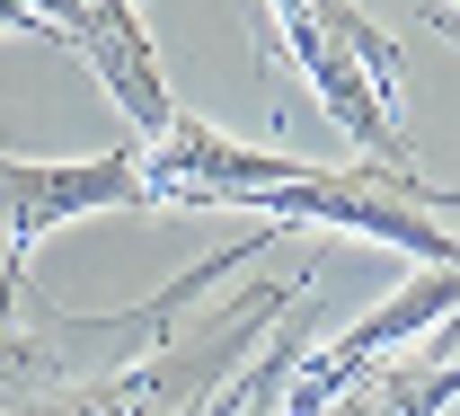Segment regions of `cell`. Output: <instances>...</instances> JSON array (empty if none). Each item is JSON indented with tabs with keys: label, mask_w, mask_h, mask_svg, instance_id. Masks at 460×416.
Instances as JSON below:
<instances>
[{
	"label": "cell",
	"mask_w": 460,
	"mask_h": 416,
	"mask_svg": "<svg viewBox=\"0 0 460 416\" xmlns=\"http://www.w3.org/2000/svg\"><path fill=\"white\" fill-rule=\"evenodd\" d=\"M443 310H460V275H425V284H407L390 310H372L363 328H345L337 346H319V355H301L292 363V381H284V399L266 416H328L363 381V363H381V346H399V337H416V328H434Z\"/></svg>",
	"instance_id": "obj_4"
},
{
	"label": "cell",
	"mask_w": 460,
	"mask_h": 416,
	"mask_svg": "<svg viewBox=\"0 0 460 416\" xmlns=\"http://www.w3.org/2000/svg\"><path fill=\"white\" fill-rule=\"evenodd\" d=\"M266 45L292 54V71L319 89V107L345 124V133H363L390 169L407 178V107H399V45L390 36H372L345 0H284L275 18H266Z\"/></svg>",
	"instance_id": "obj_2"
},
{
	"label": "cell",
	"mask_w": 460,
	"mask_h": 416,
	"mask_svg": "<svg viewBox=\"0 0 460 416\" xmlns=\"http://www.w3.org/2000/svg\"><path fill=\"white\" fill-rule=\"evenodd\" d=\"M142 195L151 204H257L266 222H337V231H363L381 248H407L425 266L460 275V239L416 213V204H390L372 178H345V169H310V160H275V151H239L222 133L177 116L160 142H142Z\"/></svg>",
	"instance_id": "obj_1"
},
{
	"label": "cell",
	"mask_w": 460,
	"mask_h": 416,
	"mask_svg": "<svg viewBox=\"0 0 460 416\" xmlns=\"http://www.w3.org/2000/svg\"><path fill=\"white\" fill-rule=\"evenodd\" d=\"M98 204H151L142 195V133L98 160H9L0 151V213H9V284H27V248Z\"/></svg>",
	"instance_id": "obj_3"
}]
</instances>
